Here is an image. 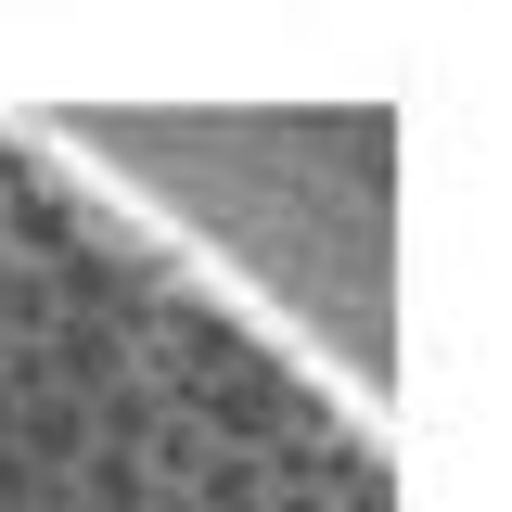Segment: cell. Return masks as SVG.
I'll list each match as a JSON object with an SVG mask.
<instances>
[{
    "mask_svg": "<svg viewBox=\"0 0 512 512\" xmlns=\"http://www.w3.org/2000/svg\"><path fill=\"white\" fill-rule=\"evenodd\" d=\"M26 461H90V410H77V397H26Z\"/></svg>",
    "mask_w": 512,
    "mask_h": 512,
    "instance_id": "6da1fadb",
    "label": "cell"
},
{
    "mask_svg": "<svg viewBox=\"0 0 512 512\" xmlns=\"http://www.w3.org/2000/svg\"><path fill=\"white\" fill-rule=\"evenodd\" d=\"M77 474H90V512H128V500H141V474H128V448H90Z\"/></svg>",
    "mask_w": 512,
    "mask_h": 512,
    "instance_id": "7a4b0ae2",
    "label": "cell"
}]
</instances>
